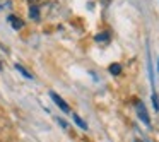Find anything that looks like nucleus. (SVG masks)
Returning a JSON list of instances; mask_svg holds the SVG:
<instances>
[{"label":"nucleus","instance_id":"obj_10","mask_svg":"<svg viewBox=\"0 0 159 142\" xmlns=\"http://www.w3.org/2000/svg\"><path fill=\"white\" fill-rule=\"evenodd\" d=\"M58 123H60V125H62V127H63V128H69V125H67V123H65V121H63V120H58Z\"/></svg>","mask_w":159,"mask_h":142},{"label":"nucleus","instance_id":"obj_7","mask_svg":"<svg viewBox=\"0 0 159 142\" xmlns=\"http://www.w3.org/2000/svg\"><path fill=\"white\" fill-rule=\"evenodd\" d=\"M74 120H75V123L79 125V127L82 128V130H87V123H86V121L82 120V118H79V117H77V115H74Z\"/></svg>","mask_w":159,"mask_h":142},{"label":"nucleus","instance_id":"obj_6","mask_svg":"<svg viewBox=\"0 0 159 142\" xmlns=\"http://www.w3.org/2000/svg\"><path fill=\"white\" fill-rule=\"evenodd\" d=\"M110 72L113 74V76H120V74H121V65H120V63H111V65H110Z\"/></svg>","mask_w":159,"mask_h":142},{"label":"nucleus","instance_id":"obj_12","mask_svg":"<svg viewBox=\"0 0 159 142\" xmlns=\"http://www.w3.org/2000/svg\"><path fill=\"white\" fill-rule=\"evenodd\" d=\"M28 2H38V0H28Z\"/></svg>","mask_w":159,"mask_h":142},{"label":"nucleus","instance_id":"obj_13","mask_svg":"<svg viewBox=\"0 0 159 142\" xmlns=\"http://www.w3.org/2000/svg\"><path fill=\"white\" fill-rule=\"evenodd\" d=\"M157 70H159V63H157Z\"/></svg>","mask_w":159,"mask_h":142},{"label":"nucleus","instance_id":"obj_5","mask_svg":"<svg viewBox=\"0 0 159 142\" xmlns=\"http://www.w3.org/2000/svg\"><path fill=\"white\" fill-rule=\"evenodd\" d=\"M29 17H31L33 21H39V9L36 7V5H31V7H29Z\"/></svg>","mask_w":159,"mask_h":142},{"label":"nucleus","instance_id":"obj_9","mask_svg":"<svg viewBox=\"0 0 159 142\" xmlns=\"http://www.w3.org/2000/svg\"><path fill=\"white\" fill-rule=\"evenodd\" d=\"M152 104H154V110L159 111V98L156 93H152Z\"/></svg>","mask_w":159,"mask_h":142},{"label":"nucleus","instance_id":"obj_2","mask_svg":"<svg viewBox=\"0 0 159 142\" xmlns=\"http://www.w3.org/2000/svg\"><path fill=\"white\" fill-rule=\"evenodd\" d=\"M135 108H137V115L145 125H151V118H149L147 111H145V106L140 103V101H135Z\"/></svg>","mask_w":159,"mask_h":142},{"label":"nucleus","instance_id":"obj_4","mask_svg":"<svg viewBox=\"0 0 159 142\" xmlns=\"http://www.w3.org/2000/svg\"><path fill=\"white\" fill-rule=\"evenodd\" d=\"M94 39H96L98 43H108V41H110V33H108V31H103L101 34H96V36H94Z\"/></svg>","mask_w":159,"mask_h":142},{"label":"nucleus","instance_id":"obj_8","mask_svg":"<svg viewBox=\"0 0 159 142\" xmlns=\"http://www.w3.org/2000/svg\"><path fill=\"white\" fill-rule=\"evenodd\" d=\"M16 69H17L19 72L22 74V76H26V77H28V79H33V74H29V72H28V70H26L22 65H16Z\"/></svg>","mask_w":159,"mask_h":142},{"label":"nucleus","instance_id":"obj_1","mask_svg":"<svg viewBox=\"0 0 159 142\" xmlns=\"http://www.w3.org/2000/svg\"><path fill=\"white\" fill-rule=\"evenodd\" d=\"M50 98H52V99L55 101V104H57V106H58L60 110L63 111V113H70V108H69V104H67L65 101H63V99H62V98H60L57 93H53V91H50Z\"/></svg>","mask_w":159,"mask_h":142},{"label":"nucleus","instance_id":"obj_3","mask_svg":"<svg viewBox=\"0 0 159 142\" xmlns=\"http://www.w3.org/2000/svg\"><path fill=\"white\" fill-rule=\"evenodd\" d=\"M7 19H9V24H11L14 29H22V28H24V21L19 19L17 16H9Z\"/></svg>","mask_w":159,"mask_h":142},{"label":"nucleus","instance_id":"obj_11","mask_svg":"<svg viewBox=\"0 0 159 142\" xmlns=\"http://www.w3.org/2000/svg\"><path fill=\"white\" fill-rule=\"evenodd\" d=\"M101 2H103L104 5H108V4H110V2H111V0H101Z\"/></svg>","mask_w":159,"mask_h":142}]
</instances>
